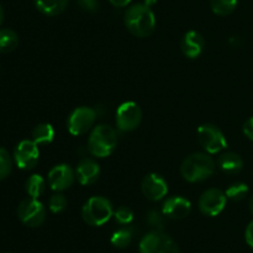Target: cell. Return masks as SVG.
Wrapping results in <instances>:
<instances>
[{"label":"cell","mask_w":253,"mask_h":253,"mask_svg":"<svg viewBox=\"0 0 253 253\" xmlns=\"http://www.w3.org/2000/svg\"><path fill=\"white\" fill-rule=\"evenodd\" d=\"M210 6L216 15L226 16L236 9L237 0H210Z\"/></svg>","instance_id":"23"},{"label":"cell","mask_w":253,"mask_h":253,"mask_svg":"<svg viewBox=\"0 0 253 253\" xmlns=\"http://www.w3.org/2000/svg\"><path fill=\"white\" fill-rule=\"evenodd\" d=\"M4 253H10V252H4Z\"/></svg>","instance_id":"36"},{"label":"cell","mask_w":253,"mask_h":253,"mask_svg":"<svg viewBox=\"0 0 253 253\" xmlns=\"http://www.w3.org/2000/svg\"><path fill=\"white\" fill-rule=\"evenodd\" d=\"M100 176V166L94 159L83 158L76 168V178L82 185L94 184Z\"/></svg>","instance_id":"15"},{"label":"cell","mask_w":253,"mask_h":253,"mask_svg":"<svg viewBox=\"0 0 253 253\" xmlns=\"http://www.w3.org/2000/svg\"><path fill=\"white\" fill-rule=\"evenodd\" d=\"M17 216L27 227H39L46 220V208L39 198H25L17 207Z\"/></svg>","instance_id":"7"},{"label":"cell","mask_w":253,"mask_h":253,"mask_svg":"<svg viewBox=\"0 0 253 253\" xmlns=\"http://www.w3.org/2000/svg\"><path fill=\"white\" fill-rule=\"evenodd\" d=\"M198 141L209 154H216L227 146L224 133L214 124H203L198 128Z\"/></svg>","instance_id":"6"},{"label":"cell","mask_w":253,"mask_h":253,"mask_svg":"<svg viewBox=\"0 0 253 253\" xmlns=\"http://www.w3.org/2000/svg\"><path fill=\"white\" fill-rule=\"evenodd\" d=\"M40 159V150L34 140H22L16 145L14 151L15 164L22 170H31L36 166Z\"/></svg>","instance_id":"11"},{"label":"cell","mask_w":253,"mask_h":253,"mask_svg":"<svg viewBox=\"0 0 253 253\" xmlns=\"http://www.w3.org/2000/svg\"><path fill=\"white\" fill-rule=\"evenodd\" d=\"M118 145V134L113 126L99 124L91 130L88 139V150L96 158H106Z\"/></svg>","instance_id":"3"},{"label":"cell","mask_w":253,"mask_h":253,"mask_svg":"<svg viewBox=\"0 0 253 253\" xmlns=\"http://www.w3.org/2000/svg\"><path fill=\"white\" fill-rule=\"evenodd\" d=\"M12 169V159L7 150L0 148V181L6 179L10 175Z\"/></svg>","instance_id":"25"},{"label":"cell","mask_w":253,"mask_h":253,"mask_svg":"<svg viewBox=\"0 0 253 253\" xmlns=\"http://www.w3.org/2000/svg\"><path fill=\"white\" fill-rule=\"evenodd\" d=\"M141 190L145 197L151 201H160L168 193V184L161 175L151 173L143 178Z\"/></svg>","instance_id":"13"},{"label":"cell","mask_w":253,"mask_h":253,"mask_svg":"<svg viewBox=\"0 0 253 253\" xmlns=\"http://www.w3.org/2000/svg\"><path fill=\"white\" fill-rule=\"evenodd\" d=\"M215 161L205 153H193L183 160L180 174L189 183H200L214 174Z\"/></svg>","instance_id":"2"},{"label":"cell","mask_w":253,"mask_h":253,"mask_svg":"<svg viewBox=\"0 0 253 253\" xmlns=\"http://www.w3.org/2000/svg\"><path fill=\"white\" fill-rule=\"evenodd\" d=\"M205 47V40L200 32L188 31L187 34L183 36L182 42H180V49L184 56L188 59H197L203 54Z\"/></svg>","instance_id":"16"},{"label":"cell","mask_w":253,"mask_h":253,"mask_svg":"<svg viewBox=\"0 0 253 253\" xmlns=\"http://www.w3.org/2000/svg\"><path fill=\"white\" fill-rule=\"evenodd\" d=\"M157 1V0H145V1H143V4H146L147 5V6H152L153 4H155V2Z\"/></svg>","instance_id":"33"},{"label":"cell","mask_w":253,"mask_h":253,"mask_svg":"<svg viewBox=\"0 0 253 253\" xmlns=\"http://www.w3.org/2000/svg\"><path fill=\"white\" fill-rule=\"evenodd\" d=\"M245 237H246V242L249 243L250 247L253 250V221L250 222V225L247 226L246 232H245Z\"/></svg>","instance_id":"31"},{"label":"cell","mask_w":253,"mask_h":253,"mask_svg":"<svg viewBox=\"0 0 253 253\" xmlns=\"http://www.w3.org/2000/svg\"><path fill=\"white\" fill-rule=\"evenodd\" d=\"M226 197L232 201H241L249 193V188L244 183H235L230 185L226 190Z\"/></svg>","instance_id":"24"},{"label":"cell","mask_w":253,"mask_h":253,"mask_svg":"<svg viewBox=\"0 0 253 253\" xmlns=\"http://www.w3.org/2000/svg\"><path fill=\"white\" fill-rule=\"evenodd\" d=\"M249 206H250V211H251V213L253 215V196L251 197V200H250Z\"/></svg>","instance_id":"35"},{"label":"cell","mask_w":253,"mask_h":253,"mask_svg":"<svg viewBox=\"0 0 253 253\" xmlns=\"http://www.w3.org/2000/svg\"><path fill=\"white\" fill-rule=\"evenodd\" d=\"M76 180V171L67 164L53 166L48 173V184L51 189L57 192L67 190L73 185Z\"/></svg>","instance_id":"12"},{"label":"cell","mask_w":253,"mask_h":253,"mask_svg":"<svg viewBox=\"0 0 253 253\" xmlns=\"http://www.w3.org/2000/svg\"><path fill=\"white\" fill-rule=\"evenodd\" d=\"M114 216V208L110 201L103 196H93L85 201L82 208L84 222L90 226H101Z\"/></svg>","instance_id":"4"},{"label":"cell","mask_w":253,"mask_h":253,"mask_svg":"<svg viewBox=\"0 0 253 253\" xmlns=\"http://www.w3.org/2000/svg\"><path fill=\"white\" fill-rule=\"evenodd\" d=\"M142 121V111L135 102H125L116 111V126L121 131H132Z\"/></svg>","instance_id":"9"},{"label":"cell","mask_w":253,"mask_h":253,"mask_svg":"<svg viewBox=\"0 0 253 253\" xmlns=\"http://www.w3.org/2000/svg\"><path fill=\"white\" fill-rule=\"evenodd\" d=\"M96 119V111L90 107H78L68 117L67 126L73 135H82L91 129Z\"/></svg>","instance_id":"8"},{"label":"cell","mask_w":253,"mask_h":253,"mask_svg":"<svg viewBox=\"0 0 253 253\" xmlns=\"http://www.w3.org/2000/svg\"><path fill=\"white\" fill-rule=\"evenodd\" d=\"M147 222L155 231H162L165 227V215L155 210L150 211L147 213Z\"/></svg>","instance_id":"28"},{"label":"cell","mask_w":253,"mask_h":253,"mask_svg":"<svg viewBox=\"0 0 253 253\" xmlns=\"http://www.w3.org/2000/svg\"><path fill=\"white\" fill-rule=\"evenodd\" d=\"M132 230L128 227H124L113 233V236L110 238V242L116 248H126L132 242Z\"/></svg>","instance_id":"22"},{"label":"cell","mask_w":253,"mask_h":253,"mask_svg":"<svg viewBox=\"0 0 253 253\" xmlns=\"http://www.w3.org/2000/svg\"><path fill=\"white\" fill-rule=\"evenodd\" d=\"M140 253H180L179 247L163 231H151L140 242Z\"/></svg>","instance_id":"5"},{"label":"cell","mask_w":253,"mask_h":253,"mask_svg":"<svg viewBox=\"0 0 253 253\" xmlns=\"http://www.w3.org/2000/svg\"><path fill=\"white\" fill-rule=\"evenodd\" d=\"M67 205H68V201H67L66 196L61 192H57L54 195H52L48 201V207L53 213L63 212L67 208Z\"/></svg>","instance_id":"26"},{"label":"cell","mask_w":253,"mask_h":253,"mask_svg":"<svg viewBox=\"0 0 253 253\" xmlns=\"http://www.w3.org/2000/svg\"><path fill=\"white\" fill-rule=\"evenodd\" d=\"M77 4L86 12H96L99 10V0H77Z\"/></svg>","instance_id":"29"},{"label":"cell","mask_w":253,"mask_h":253,"mask_svg":"<svg viewBox=\"0 0 253 253\" xmlns=\"http://www.w3.org/2000/svg\"><path fill=\"white\" fill-rule=\"evenodd\" d=\"M25 189H26V192L30 197L39 198L46 190V181L39 174H34L26 180Z\"/></svg>","instance_id":"21"},{"label":"cell","mask_w":253,"mask_h":253,"mask_svg":"<svg viewBox=\"0 0 253 253\" xmlns=\"http://www.w3.org/2000/svg\"><path fill=\"white\" fill-rule=\"evenodd\" d=\"M68 1L69 0H35V5L42 14L56 16L66 10Z\"/></svg>","instance_id":"18"},{"label":"cell","mask_w":253,"mask_h":253,"mask_svg":"<svg viewBox=\"0 0 253 253\" xmlns=\"http://www.w3.org/2000/svg\"><path fill=\"white\" fill-rule=\"evenodd\" d=\"M226 193L220 189H208L199 198V210L207 216H217L226 206Z\"/></svg>","instance_id":"10"},{"label":"cell","mask_w":253,"mask_h":253,"mask_svg":"<svg viewBox=\"0 0 253 253\" xmlns=\"http://www.w3.org/2000/svg\"><path fill=\"white\" fill-rule=\"evenodd\" d=\"M54 138V129L49 123H40L32 130V140L39 144H49Z\"/></svg>","instance_id":"19"},{"label":"cell","mask_w":253,"mask_h":253,"mask_svg":"<svg viewBox=\"0 0 253 253\" xmlns=\"http://www.w3.org/2000/svg\"><path fill=\"white\" fill-rule=\"evenodd\" d=\"M19 45V36L11 29H0V52L9 54Z\"/></svg>","instance_id":"20"},{"label":"cell","mask_w":253,"mask_h":253,"mask_svg":"<svg viewBox=\"0 0 253 253\" xmlns=\"http://www.w3.org/2000/svg\"><path fill=\"white\" fill-rule=\"evenodd\" d=\"M192 211V203L182 196H170L162 206V213L172 220H183Z\"/></svg>","instance_id":"14"},{"label":"cell","mask_w":253,"mask_h":253,"mask_svg":"<svg viewBox=\"0 0 253 253\" xmlns=\"http://www.w3.org/2000/svg\"><path fill=\"white\" fill-rule=\"evenodd\" d=\"M125 26L137 37H147L153 34L156 27V17L150 6L143 2L131 5L124 16Z\"/></svg>","instance_id":"1"},{"label":"cell","mask_w":253,"mask_h":253,"mask_svg":"<svg viewBox=\"0 0 253 253\" xmlns=\"http://www.w3.org/2000/svg\"><path fill=\"white\" fill-rule=\"evenodd\" d=\"M242 131L250 140H253V117L245 122L244 126H242Z\"/></svg>","instance_id":"30"},{"label":"cell","mask_w":253,"mask_h":253,"mask_svg":"<svg viewBox=\"0 0 253 253\" xmlns=\"http://www.w3.org/2000/svg\"><path fill=\"white\" fill-rule=\"evenodd\" d=\"M2 20H4V10H2L1 4H0V25H1Z\"/></svg>","instance_id":"34"},{"label":"cell","mask_w":253,"mask_h":253,"mask_svg":"<svg viewBox=\"0 0 253 253\" xmlns=\"http://www.w3.org/2000/svg\"><path fill=\"white\" fill-rule=\"evenodd\" d=\"M219 166L222 171L227 174H237L244 168V160L241 156L232 151H226L219 158Z\"/></svg>","instance_id":"17"},{"label":"cell","mask_w":253,"mask_h":253,"mask_svg":"<svg viewBox=\"0 0 253 253\" xmlns=\"http://www.w3.org/2000/svg\"><path fill=\"white\" fill-rule=\"evenodd\" d=\"M109 1H110L111 4L116 7H125L130 4L131 0H109Z\"/></svg>","instance_id":"32"},{"label":"cell","mask_w":253,"mask_h":253,"mask_svg":"<svg viewBox=\"0 0 253 253\" xmlns=\"http://www.w3.org/2000/svg\"><path fill=\"white\" fill-rule=\"evenodd\" d=\"M114 217H115L116 222L120 225H130L133 220V212L130 207L127 206H120L116 211H114Z\"/></svg>","instance_id":"27"}]
</instances>
